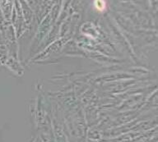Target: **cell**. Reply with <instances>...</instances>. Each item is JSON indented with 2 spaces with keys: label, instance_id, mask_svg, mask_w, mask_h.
Returning a JSON list of instances; mask_svg holds the SVG:
<instances>
[{
  "label": "cell",
  "instance_id": "6da1fadb",
  "mask_svg": "<svg viewBox=\"0 0 158 142\" xmlns=\"http://www.w3.org/2000/svg\"><path fill=\"white\" fill-rule=\"evenodd\" d=\"M95 7L99 11H104L106 8V2H105V1H95Z\"/></svg>",
  "mask_w": 158,
  "mask_h": 142
}]
</instances>
